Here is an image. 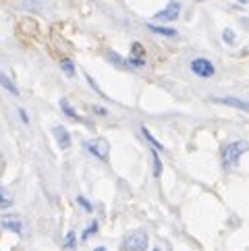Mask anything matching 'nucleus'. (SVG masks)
Instances as JSON below:
<instances>
[{
  "label": "nucleus",
  "instance_id": "1",
  "mask_svg": "<svg viewBox=\"0 0 249 251\" xmlns=\"http://www.w3.org/2000/svg\"><path fill=\"white\" fill-rule=\"evenodd\" d=\"M247 141H233L228 143V146L222 150V164H224V168H233L239 164V160H241V156L247 151Z\"/></svg>",
  "mask_w": 249,
  "mask_h": 251
},
{
  "label": "nucleus",
  "instance_id": "2",
  "mask_svg": "<svg viewBox=\"0 0 249 251\" xmlns=\"http://www.w3.org/2000/svg\"><path fill=\"white\" fill-rule=\"evenodd\" d=\"M146 247H148L146 230H133L124 237V249L127 251H146Z\"/></svg>",
  "mask_w": 249,
  "mask_h": 251
},
{
  "label": "nucleus",
  "instance_id": "3",
  "mask_svg": "<svg viewBox=\"0 0 249 251\" xmlns=\"http://www.w3.org/2000/svg\"><path fill=\"white\" fill-rule=\"evenodd\" d=\"M83 148L90 151L92 156H96L98 160H108V154H110V146L106 139H92V141H83Z\"/></svg>",
  "mask_w": 249,
  "mask_h": 251
},
{
  "label": "nucleus",
  "instance_id": "4",
  "mask_svg": "<svg viewBox=\"0 0 249 251\" xmlns=\"http://www.w3.org/2000/svg\"><path fill=\"white\" fill-rule=\"evenodd\" d=\"M191 71H193V75L203 77V79L214 77V73H216L214 65H212L208 58H195V60H191Z\"/></svg>",
  "mask_w": 249,
  "mask_h": 251
},
{
  "label": "nucleus",
  "instance_id": "5",
  "mask_svg": "<svg viewBox=\"0 0 249 251\" xmlns=\"http://www.w3.org/2000/svg\"><path fill=\"white\" fill-rule=\"evenodd\" d=\"M179 13H181V4L176 2V0H173L171 4H168L166 8H162L160 13H156L154 17L158 21H174V19H179Z\"/></svg>",
  "mask_w": 249,
  "mask_h": 251
},
{
  "label": "nucleus",
  "instance_id": "6",
  "mask_svg": "<svg viewBox=\"0 0 249 251\" xmlns=\"http://www.w3.org/2000/svg\"><path fill=\"white\" fill-rule=\"evenodd\" d=\"M52 133H54V137H56L58 146H60L62 150H69V148H71V135H69V131L62 127V125H56V127L52 129Z\"/></svg>",
  "mask_w": 249,
  "mask_h": 251
},
{
  "label": "nucleus",
  "instance_id": "7",
  "mask_svg": "<svg viewBox=\"0 0 249 251\" xmlns=\"http://www.w3.org/2000/svg\"><path fill=\"white\" fill-rule=\"evenodd\" d=\"M0 224L6 228V230H13L17 232V235H21V230H23V222L19 216H2V220H0Z\"/></svg>",
  "mask_w": 249,
  "mask_h": 251
},
{
  "label": "nucleus",
  "instance_id": "8",
  "mask_svg": "<svg viewBox=\"0 0 249 251\" xmlns=\"http://www.w3.org/2000/svg\"><path fill=\"white\" fill-rule=\"evenodd\" d=\"M212 102L230 106V108H239V110H243V112H247V110H249V106H247L243 100H239V98H212Z\"/></svg>",
  "mask_w": 249,
  "mask_h": 251
},
{
  "label": "nucleus",
  "instance_id": "9",
  "mask_svg": "<svg viewBox=\"0 0 249 251\" xmlns=\"http://www.w3.org/2000/svg\"><path fill=\"white\" fill-rule=\"evenodd\" d=\"M0 85H2L4 89L8 94H13V96H19V89H17V85L13 83V79L8 77L6 73H2V71H0Z\"/></svg>",
  "mask_w": 249,
  "mask_h": 251
},
{
  "label": "nucleus",
  "instance_id": "10",
  "mask_svg": "<svg viewBox=\"0 0 249 251\" xmlns=\"http://www.w3.org/2000/svg\"><path fill=\"white\" fill-rule=\"evenodd\" d=\"M60 110L62 112H65L67 116H69V119H75V121H81V116H79L75 110H73V106H71L67 100H60Z\"/></svg>",
  "mask_w": 249,
  "mask_h": 251
},
{
  "label": "nucleus",
  "instance_id": "11",
  "mask_svg": "<svg viewBox=\"0 0 249 251\" xmlns=\"http://www.w3.org/2000/svg\"><path fill=\"white\" fill-rule=\"evenodd\" d=\"M11 205H13V195L0 187V208L6 210V208H11Z\"/></svg>",
  "mask_w": 249,
  "mask_h": 251
},
{
  "label": "nucleus",
  "instance_id": "12",
  "mask_svg": "<svg viewBox=\"0 0 249 251\" xmlns=\"http://www.w3.org/2000/svg\"><path fill=\"white\" fill-rule=\"evenodd\" d=\"M149 31H154L158 35H168V38H174L176 35V29H171V27H158V25H148Z\"/></svg>",
  "mask_w": 249,
  "mask_h": 251
},
{
  "label": "nucleus",
  "instance_id": "13",
  "mask_svg": "<svg viewBox=\"0 0 249 251\" xmlns=\"http://www.w3.org/2000/svg\"><path fill=\"white\" fill-rule=\"evenodd\" d=\"M60 69L65 71V73H67L69 77H75V65H73V60H69V58L60 60Z\"/></svg>",
  "mask_w": 249,
  "mask_h": 251
},
{
  "label": "nucleus",
  "instance_id": "14",
  "mask_svg": "<svg viewBox=\"0 0 249 251\" xmlns=\"http://www.w3.org/2000/svg\"><path fill=\"white\" fill-rule=\"evenodd\" d=\"M141 133H144V137L148 139V143H152V146H154L156 150H164V146H162V143H160V141H156V137H154V135H152V133H149V131H148L146 127H144V129H141Z\"/></svg>",
  "mask_w": 249,
  "mask_h": 251
},
{
  "label": "nucleus",
  "instance_id": "15",
  "mask_svg": "<svg viewBox=\"0 0 249 251\" xmlns=\"http://www.w3.org/2000/svg\"><path fill=\"white\" fill-rule=\"evenodd\" d=\"M154 158V176H160V173H162V162H160V158L156 156V151H154V154H152Z\"/></svg>",
  "mask_w": 249,
  "mask_h": 251
},
{
  "label": "nucleus",
  "instance_id": "16",
  "mask_svg": "<svg viewBox=\"0 0 249 251\" xmlns=\"http://www.w3.org/2000/svg\"><path fill=\"white\" fill-rule=\"evenodd\" d=\"M77 203H79V205H81V208H83L85 212H92V210H94V208H92V203H90V201H87V200H85V197H81V195H79V197H77Z\"/></svg>",
  "mask_w": 249,
  "mask_h": 251
},
{
  "label": "nucleus",
  "instance_id": "17",
  "mask_svg": "<svg viewBox=\"0 0 249 251\" xmlns=\"http://www.w3.org/2000/svg\"><path fill=\"white\" fill-rule=\"evenodd\" d=\"M222 38H224V42H226V44H235V31L224 29V31H222Z\"/></svg>",
  "mask_w": 249,
  "mask_h": 251
},
{
  "label": "nucleus",
  "instance_id": "18",
  "mask_svg": "<svg viewBox=\"0 0 249 251\" xmlns=\"http://www.w3.org/2000/svg\"><path fill=\"white\" fill-rule=\"evenodd\" d=\"M96 230H98V222H92V224H90V228H87V230L83 232V235H81V239L85 241V239H87V237H90V235H92V232H96Z\"/></svg>",
  "mask_w": 249,
  "mask_h": 251
},
{
  "label": "nucleus",
  "instance_id": "19",
  "mask_svg": "<svg viewBox=\"0 0 249 251\" xmlns=\"http://www.w3.org/2000/svg\"><path fill=\"white\" fill-rule=\"evenodd\" d=\"M65 245H67L69 249H73V247H75V235H73V232H69V235H67Z\"/></svg>",
  "mask_w": 249,
  "mask_h": 251
},
{
  "label": "nucleus",
  "instance_id": "20",
  "mask_svg": "<svg viewBox=\"0 0 249 251\" xmlns=\"http://www.w3.org/2000/svg\"><path fill=\"white\" fill-rule=\"evenodd\" d=\"M19 114H21V119H23V123L27 125L29 123V119H27V114H25V110H19Z\"/></svg>",
  "mask_w": 249,
  "mask_h": 251
},
{
  "label": "nucleus",
  "instance_id": "21",
  "mask_svg": "<svg viewBox=\"0 0 249 251\" xmlns=\"http://www.w3.org/2000/svg\"><path fill=\"white\" fill-rule=\"evenodd\" d=\"M96 251H106V249H104V247H98V249H96Z\"/></svg>",
  "mask_w": 249,
  "mask_h": 251
},
{
  "label": "nucleus",
  "instance_id": "22",
  "mask_svg": "<svg viewBox=\"0 0 249 251\" xmlns=\"http://www.w3.org/2000/svg\"><path fill=\"white\" fill-rule=\"evenodd\" d=\"M239 2H245V0H239Z\"/></svg>",
  "mask_w": 249,
  "mask_h": 251
},
{
  "label": "nucleus",
  "instance_id": "23",
  "mask_svg": "<svg viewBox=\"0 0 249 251\" xmlns=\"http://www.w3.org/2000/svg\"><path fill=\"white\" fill-rule=\"evenodd\" d=\"M154 251H160V249H154Z\"/></svg>",
  "mask_w": 249,
  "mask_h": 251
}]
</instances>
